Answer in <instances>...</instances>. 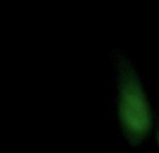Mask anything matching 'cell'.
I'll return each mask as SVG.
<instances>
[{
  "label": "cell",
  "mask_w": 159,
  "mask_h": 153,
  "mask_svg": "<svg viewBox=\"0 0 159 153\" xmlns=\"http://www.w3.org/2000/svg\"><path fill=\"white\" fill-rule=\"evenodd\" d=\"M119 116L121 127L131 143H140L151 132L152 117L147 95L135 71L127 61L120 66Z\"/></svg>",
  "instance_id": "cell-1"
},
{
  "label": "cell",
  "mask_w": 159,
  "mask_h": 153,
  "mask_svg": "<svg viewBox=\"0 0 159 153\" xmlns=\"http://www.w3.org/2000/svg\"><path fill=\"white\" fill-rule=\"evenodd\" d=\"M158 143H159V131H158Z\"/></svg>",
  "instance_id": "cell-2"
}]
</instances>
